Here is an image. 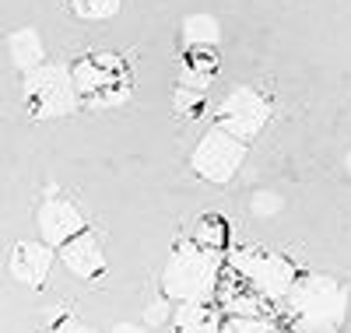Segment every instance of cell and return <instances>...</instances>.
<instances>
[{
	"mask_svg": "<svg viewBox=\"0 0 351 333\" xmlns=\"http://www.w3.org/2000/svg\"><path fill=\"white\" fill-rule=\"evenodd\" d=\"M267 119H271V106L256 88H232L215 109V123L246 144L253 137H260V130L267 127Z\"/></svg>",
	"mask_w": 351,
	"mask_h": 333,
	"instance_id": "obj_7",
	"label": "cell"
},
{
	"mask_svg": "<svg viewBox=\"0 0 351 333\" xmlns=\"http://www.w3.org/2000/svg\"><path fill=\"white\" fill-rule=\"evenodd\" d=\"M228 270L236 278H243L253 291H260L267 301H285L288 288L299 278V270L291 260H285L281 253H271V249H256V246L232 249Z\"/></svg>",
	"mask_w": 351,
	"mask_h": 333,
	"instance_id": "obj_5",
	"label": "cell"
},
{
	"mask_svg": "<svg viewBox=\"0 0 351 333\" xmlns=\"http://www.w3.org/2000/svg\"><path fill=\"white\" fill-rule=\"evenodd\" d=\"M243 162H246V140L232 137L221 127L204 134L193 147V155H190V169L204 179V183H215V186H225L228 179L243 169Z\"/></svg>",
	"mask_w": 351,
	"mask_h": 333,
	"instance_id": "obj_6",
	"label": "cell"
},
{
	"mask_svg": "<svg viewBox=\"0 0 351 333\" xmlns=\"http://www.w3.org/2000/svg\"><path fill=\"white\" fill-rule=\"evenodd\" d=\"M193 242H197V246H204V249H215V253L228 249V221H225L221 214H204V218H197V225H193Z\"/></svg>",
	"mask_w": 351,
	"mask_h": 333,
	"instance_id": "obj_15",
	"label": "cell"
},
{
	"mask_svg": "<svg viewBox=\"0 0 351 333\" xmlns=\"http://www.w3.org/2000/svg\"><path fill=\"white\" fill-rule=\"evenodd\" d=\"M221 278V260L215 249H204L197 242H180L162 270V295L172 301H190V298H215Z\"/></svg>",
	"mask_w": 351,
	"mask_h": 333,
	"instance_id": "obj_2",
	"label": "cell"
},
{
	"mask_svg": "<svg viewBox=\"0 0 351 333\" xmlns=\"http://www.w3.org/2000/svg\"><path fill=\"white\" fill-rule=\"evenodd\" d=\"M215 301H218V309L225 316H260V319H267V306L271 301L263 298L260 291H253L243 278H218V288H215Z\"/></svg>",
	"mask_w": 351,
	"mask_h": 333,
	"instance_id": "obj_11",
	"label": "cell"
},
{
	"mask_svg": "<svg viewBox=\"0 0 351 333\" xmlns=\"http://www.w3.org/2000/svg\"><path fill=\"white\" fill-rule=\"evenodd\" d=\"M221 28L211 14H190L183 21V42L186 46H218Z\"/></svg>",
	"mask_w": 351,
	"mask_h": 333,
	"instance_id": "obj_16",
	"label": "cell"
},
{
	"mask_svg": "<svg viewBox=\"0 0 351 333\" xmlns=\"http://www.w3.org/2000/svg\"><path fill=\"white\" fill-rule=\"evenodd\" d=\"M281 210V197L278 193H253V214L256 218H267V214H278Z\"/></svg>",
	"mask_w": 351,
	"mask_h": 333,
	"instance_id": "obj_20",
	"label": "cell"
},
{
	"mask_svg": "<svg viewBox=\"0 0 351 333\" xmlns=\"http://www.w3.org/2000/svg\"><path fill=\"white\" fill-rule=\"evenodd\" d=\"M71 77L84 109H116L130 99V67L116 53H84L71 64Z\"/></svg>",
	"mask_w": 351,
	"mask_h": 333,
	"instance_id": "obj_3",
	"label": "cell"
},
{
	"mask_svg": "<svg viewBox=\"0 0 351 333\" xmlns=\"http://www.w3.org/2000/svg\"><path fill=\"white\" fill-rule=\"evenodd\" d=\"M53 246L49 242H36V238H25V242H14V249L8 256V270L11 278L25 288H43L49 270H53Z\"/></svg>",
	"mask_w": 351,
	"mask_h": 333,
	"instance_id": "obj_9",
	"label": "cell"
},
{
	"mask_svg": "<svg viewBox=\"0 0 351 333\" xmlns=\"http://www.w3.org/2000/svg\"><path fill=\"white\" fill-rule=\"evenodd\" d=\"M344 169H348V175H351V151H348V158H344Z\"/></svg>",
	"mask_w": 351,
	"mask_h": 333,
	"instance_id": "obj_21",
	"label": "cell"
},
{
	"mask_svg": "<svg viewBox=\"0 0 351 333\" xmlns=\"http://www.w3.org/2000/svg\"><path fill=\"white\" fill-rule=\"evenodd\" d=\"M25 112L32 119H64L71 116L81 102H77V88L71 77V67L64 64H43L25 74Z\"/></svg>",
	"mask_w": 351,
	"mask_h": 333,
	"instance_id": "obj_4",
	"label": "cell"
},
{
	"mask_svg": "<svg viewBox=\"0 0 351 333\" xmlns=\"http://www.w3.org/2000/svg\"><path fill=\"white\" fill-rule=\"evenodd\" d=\"M285 306L302 330H337L348 316V288L327 274H299Z\"/></svg>",
	"mask_w": 351,
	"mask_h": 333,
	"instance_id": "obj_1",
	"label": "cell"
},
{
	"mask_svg": "<svg viewBox=\"0 0 351 333\" xmlns=\"http://www.w3.org/2000/svg\"><path fill=\"white\" fill-rule=\"evenodd\" d=\"M172 326L176 330H186V333H211V330H221V319L225 312L218 309L215 298H190V301H180V309L172 312Z\"/></svg>",
	"mask_w": 351,
	"mask_h": 333,
	"instance_id": "obj_12",
	"label": "cell"
},
{
	"mask_svg": "<svg viewBox=\"0 0 351 333\" xmlns=\"http://www.w3.org/2000/svg\"><path fill=\"white\" fill-rule=\"evenodd\" d=\"M8 53H11V64L18 71H25V74L46 60V49H43V39H39L36 28H18V32H11L8 36Z\"/></svg>",
	"mask_w": 351,
	"mask_h": 333,
	"instance_id": "obj_14",
	"label": "cell"
},
{
	"mask_svg": "<svg viewBox=\"0 0 351 333\" xmlns=\"http://www.w3.org/2000/svg\"><path fill=\"white\" fill-rule=\"evenodd\" d=\"M218 74V56L215 46H186L183 60H180V77L190 88H208L211 77Z\"/></svg>",
	"mask_w": 351,
	"mask_h": 333,
	"instance_id": "obj_13",
	"label": "cell"
},
{
	"mask_svg": "<svg viewBox=\"0 0 351 333\" xmlns=\"http://www.w3.org/2000/svg\"><path fill=\"white\" fill-rule=\"evenodd\" d=\"M67 8L74 18H84V21H106L120 11V0H67Z\"/></svg>",
	"mask_w": 351,
	"mask_h": 333,
	"instance_id": "obj_17",
	"label": "cell"
},
{
	"mask_svg": "<svg viewBox=\"0 0 351 333\" xmlns=\"http://www.w3.org/2000/svg\"><path fill=\"white\" fill-rule=\"evenodd\" d=\"M200 109H204V88H190V84H183L180 92H176V112H183L186 119H193Z\"/></svg>",
	"mask_w": 351,
	"mask_h": 333,
	"instance_id": "obj_18",
	"label": "cell"
},
{
	"mask_svg": "<svg viewBox=\"0 0 351 333\" xmlns=\"http://www.w3.org/2000/svg\"><path fill=\"white\" fill-rule=\"evenodd\" d=\"M169 295H162L158 301H152L148 309H144V326H165L169 323V312H172V306H169Z\"/></svg>",
	"mask_w": 351,
	"mask_h": 333,
	"instance_id": "obj_19",
	"label": "cell"
},
{
	"mask_svg": "<svg viewBox=\"0 0 351 333\" xmlns=\"http://www.w3.org/2000/svg\"><path fill=\"white\" fill-rule=\"evenodd\" d=\"M36 221H39L43 242H49L53 249L60 246V242H67L71 235H77L81 228H88V225H84V214H81V207L71 204V200H56V197L43 200Z\"/></svg>",
	"mask_w": 351,
	"mask_h": 333,
	"instance_id": "obj_10",
	"label": "cell"
},
{
	"mask_svg": "<svg viewBox=\"0 0 351 333\" xmlns=\"http://www.w3.org/2000/svg\"><path fill=\"white\" fill-rule=\"evenodd\" d=\"M56 260L81 281H99L106 274V249H102L99 235L88 232V228H81L77 235L60 242V246H56Z\"/></svg>",
	"mask_w": 351,
	"mask_h": 333,
	"instance_id": "obj_8",
	"label": "cell"
}]
</instances>
